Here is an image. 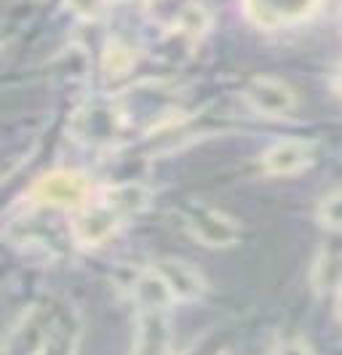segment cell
<instances>
[{
  "label": "cell",
  "mask_w": 342,
  "mask_h": 355,
  "mask_svg": "<svg viewBox=\"0 0 342 355\" xmlns=\"http://www.w3.org/2000/svg\"><path fill=\"white\" fill-rule=\"evenodd\" d=\"M147 203H150V190L139 182L112 184L96 200H89L83 209H78L75 219H72L75 243H80L86 249L108 243L131 216L147 209Z\"/></svg>",
  "instance_id": "6da1fadb"
},
{
  "label": "cell",
  "mask_w": 342,
  "mask_h": 355,
  "mask_svg": "<svg viewBox=\"0 0 342 355\" xmlns=\"http://www.w3.org/2000/svg\"><path fill=\"white\" fill-rule=\"evenodd\" d=\"M30 198L37 206H49V209H83L91 198L89 177L67 168L49 171L33 184Z\"/></svg>",
  "instance_id": "7a4b0ae2"
},
{
  "label": "cell",
  "mask_w": 342,
  "mask_h": 355,
  "mask_svg": "<svg viewBox=\"0 0 342 355\" xmlns=\"http://www.w3.org/2000/svg\"><path fill=\"white\" fill-rule=\"evenodd\" d=\"M56 331V318L49 307L33 304L14 323L3 342V355H43Z\"/></svg>",
  "instance_id": "3957f363"
},
{
  "label": "cell",
  "mask_w": 342,
  "mask_h": 355,
  "mask_svg": "<svg viewBox=\"0 0 342 355\" xmlns=\"http://www.w3.org/2000/svg\"><path fill=\"white\" fill-rule=\"evenodd\" d=\"M324 0H243V14L259 30L302 24L321 11Z\"/></svg>",
  "instance_id": "277c9868"
},
{
  "label": "cell",
  "mask_w": 342,
  "mask_h": 355,
  "mask_svg": "<svg viewBox=\"0 0 342 355\" xmlns=\"http://www.w3.org/2000/svg\"><path fill=\"white\" fill-rule=\"evenodd\" d=\"M126 128L118 102H89L75 118V139L89 147H108L118 142L121 131Z\"/></svg>",
  "instance_id": "5b68a950"
},
{
  "label": "cell",
  "mask_w": 342,
  "mask_h": 355,
  "mask_svg": "<svg viewBox=\"0 0 342 355\" xmlns=\"http://www.w3.org/2000/svg\"><path fill=\"white\" fill-rule=\"evenodd\" d=\"M185 230L206 249H230L241 238V227L233 216L212 206H193L185 214Z\"/></svg>",
  "instance_id": "8992f818"
},
{
  "label": "cell",
  "mask_w": 342,
  "mask_h": 355,
  "mask_svg": "<svg viewBox=\"0 0 342 355\" xmlns=\"http://www.w3.org/2000/svg\"><path fill=\"white\" fill-rule=\"evenodd\" d=\"M171 307H137V331L131 355H171Z\"/></svg>",
  "instance_id": "52a82bcc"
},
{
  "label": "cell",
  "mask_w": 342,
  "mask_h": 355,
  "mask_svg": "<svg viewBox=\"0 0 342 355\" xmlns=\"http://www.w3.org/2000/svg\"><path fill=\"white\" fill-rule=\"evenodd\" d=\"M243 99L262 118H287L289 112H294V107H297L294 89L287 86L284 80H278V78H271V75L252 78L243 89Z\"/></svg>",
  "instance_id": "ba28073f"
},
{
  "label": "cell",
  "mask_w": 342,
  "mask_h": 355,
  "mask_svg": "<svg viewBox=\"0 0 342 355\" xmlns=\"http://www.w3.org/2000/svg\"><path fill=\"white\" fill-rule=\"evenodd\" d=\"M316 160V144L307 139H281L262 155V168L271 177H294L313 166Z\"/></svg>",
  "instance_id": "9c48e42d"
},
{
  "label": "cell",
  "mask_w": 342,
  "mask_h": 355,
  "mask_svg": "<svg viewBox=\"0 0 342 355\" xmlns=\"http://www.w3.org/2000/svg\"><path fill=\"white\" fill-rule=\"evenodd\" d=\"M153 267L161 272V278L171 288L177 302H196L206 294V278L198 267H193L190 262L166 257V259H158Z\"/></svg>",
  "instance_id": "30bf717a"
},
{
  "label": "cell",
  "mask_w": 342,
  "mask_h": 355,
  "mask_svg": "<svg viewBox=\"0 0 342 355\" xmlns=\"http://www.w3.org/2000/svg\"><path fill=\"white\" fill-rule=\"evenodd\" d=\"M310 284L318 297H340L342 294V246L329 243L318 251L313 270H310Z\"/></svg>",
  "instance_id": "8fae6325"
},
{
  "label": "cell",
  "mask_w": 342,
  "mask_h": 355,
  "mask_svg": "<svg viewBox=\"0 0 342 355\" xmlns=\"http://www.w3.org/2000/svg\"><path fill=\"white\" fill-rule=\"evenodd\" d=\"M316 219L324 230L342 232V187L321 198V203L316 209Z\"/></svg>",
  "instance_id": "7c38bea8"
},
{
  "label": "cell",
  "mask_w": 342,
  "mask_h": 355,
  "mask_svg": "<svg viewBox=\"0 0 342 355\" xmlns=\"http://www.w3.org/2000/svg\"><path fill=\"white\" fill-rule=\"evenodd\" d=\"M134 67V53L123 43H110L105 51V70L110 75H126Z\"/></svg>",
  "instance_id": "4fadbf2b"
},
{
  "label": "cell",
  "mask_w": 342,
  "mask_h": 355,
  "mask_svg": "<svg viewBox=\"0 0 342 355\" xmlns=\"http://www.w3.org/2000/svg\"><path fill=\"white\" fill-rule=\"evenodd\" d=\"M273 355H313V350H310V345H307L305 339L287 337L273 347Z\"/></svg>",
  "instance_id": "5bb4252c"
},
{
  "label": "cell",
  "mask_w": 342,
  "mask_h": 355,
  "mask_svg": "<svg viewBox=\"0 0 342 355\" xmlns=\"http://www.w3.org/2000/svg\"><path fill=\"white\" fill-rule=\"evenodd\" d=\"M332 86H334V91H337V94H340V96H342V70L337 72V75H334V80H332Z\"/></svg>",
  "instance_id": "9a60e30c"
},
{
  "label": "cell",
  "mask_w": 342,
  "mask_h": 355,
  "mask_svg": "<svg viewBox=\"0 0 342 355\" xmlns=\"http://www.w3.org/2000/svg\"><path fill=\"white\" fill-rule=\"evenodd\" d=\"M337 304H340V315H342V294L337 297Z\"/></svg>",
  "instance_id": "2e32d148"
}]
</instances>
